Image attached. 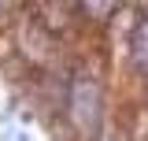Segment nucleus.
I'll return each instance as SVG.
<instances>
[{
	"mask_svg": "<svg viewBox=\"0 0 148 141\" xmlns=\"http://www.w3.org/2000/svg\"><path fill=\"white\" fill-rule=\"evenodd\" d=\"M67 108H71L74 130H78L85 141H92L96 134H100V82H96L92 74H78V78H74Z\"/></svg>",
	"mask_w": 148,
	"mask_h": 141,
	"instance_id": "1",
	"label": "nucleus"
},
{
	"mask_svg": "<svg viewBox=\"0 0 148 141\" xmlns=\"http://www.w3.org/2000/svg\"><path fill=\"white\" fill-rule=\"evenodd\" d=\"M130 52H133V67L148 74V19L137 22V30H133V41H130Z\"/></svg>",
	"mask_w": 148,
	"mask_h": 141,
	"instance_id": "2",
	"label": "nucleus"
},
{
	"mask_svg": "<svg viewBox=\"0 0 148 141\" xmlns=\"http://www.w3.org/2000/svg\"><path fill=\"white\" fill-rule=\"evenodd\" d=\"M82 4H85V11H89L92 19H111L122 0H82Z\"/></svg>",
	"mask_w": 148,
	"mask_h": 141,
	"instance_id": "3",
	"label": "nucleus"
},
{
	"mask_svg": "<svg viewBox=\"0 0 148 141\" xmlns=\"http://www.w3.org/2000/svg\"><path fill=\"white\" fill-rule=\"evenodd\" d=\"M4 4H8V0H0V8H4Z\"/></svg>",
	"mask_w": 148,
	"mask_h": 141,
	"instance_id": "4",
	"label": "nucleus"
}]
</instances>
